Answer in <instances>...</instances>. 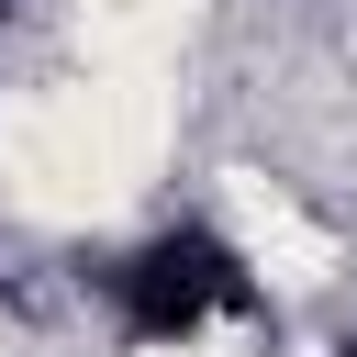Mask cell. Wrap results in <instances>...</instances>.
<instances>
[{"label": "cell", "instance_id": "cell-1", "mask_svg": "<svg viewBox=\"0 0 357 357\" xmlns=\"http://www.w3.org/2000/svg\"><path fill=\"white\" fill-rule=\"evenodd\" d=\"M257 312V268L212 234V223H167L123 257V335L134 346H190L212 324Z\"/></svg>", "mask_w": 357, "mask_h": 357}, {"label": "cell", "instance_id": "cell-2", "mask_svg": "<svg viewBox=\"0 0 357 357\" xmlns=\"http://www.w3.org/2000/svg\"><path fill=\"white\" fill-rule=\"evenodd\" d=\"M335 357H357V346H335Z\"/></svg>", "mask_w": 357, "mask_h": 357}, {"label": "cell", "instance_id": "cell-3", "mask_svg": "<svg viewBox=\"0 0 357 357\" xmlns=\"http://www.w3.org/2000/svg\"><path fill=\"white\" fill-rule=\"evenodd\" d=\"M0 11H11V0H0Z\"/></svg>", "mask_w": 357, "mask_h": 357}]
</instances>
